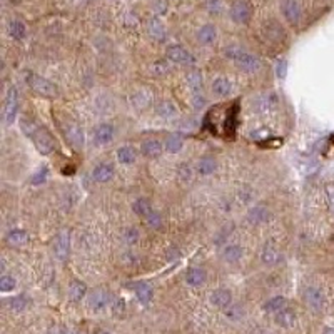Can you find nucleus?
<instances>
[{
  "label": "nucleus",
  "mask_w": 334,
  "mask_h": 334,
  "mask_svg": "<svg viewBox=\"0 0 334 334\" xmlns=\"http://www.w3.org/2000/svg\"><path fill=\"white\" fill-rule=\"evenodd\" d=\"M166 57L174 64H181V66H192L196 59L189 51H186L181 46H171L166 51Z\"/></svg>",
  "instance_id": "obj_6"
},
{
  "label": "nucleus",
  "mask_w": 334,
  "mask_h": 334,
  "mask_svg": "<svg viewBox=\"0 0 334 334\" xmlns=\"http://www.w3.org/2000/svg\"><path fill=\"white\" fill-rule=\"evenodd\" d=\"M226 57L231 59L239 69H242V71H246V72H257L259 69H261V59L256 57L254 54L242 51L241 47H236V46L227 47Z\"/></svg>",
  "instance_id": "obj_1"
},
{
  "label": "nucleus",
  "mask_w": 334,
  "mask_h": 334,
  "mask_svg": "<svg viewBox=\"0 0 334 334\" xmlns=\"http://www.w3.org/2000/svg\"><path fill=\"white\" fill-rule=\"evenodd\" d=\"M92 177L96 182H109L114 177V167L111 164H99V166L94 169Z\"/></svg>",
  "instance_id": "obj_16"
},
{
  "label": "nucleus",
  "mask_w": 334,
  "mask_h": 334,
  "mask_svg": "<svg viewBox=\"0 0 334 334\" xmlns=\"http://www.w3.org/2000/svg\"><path fill=\"white\" fill-rule=\"evenodd\" d=\"M276 322L282 327H292L294 324H296V314H294V311H291V309L284 307L277 312Z\"/></svg>",
  "instance_id": "obj_20"
},
{
  "label": "nucleus",
  "mask_w": 334,
  "mask_h": 334,
  "mask_svg": "<svg viewBox=\"0 0 334 334\" xmlns=\"http://www.w3.org/2000/svg\"><path fill=\"white\" fill-rule=\"evenodd\" d=\"M206 281V271L201 267H191L189 271L186 272V282L189 286H201Z\"/></svg>",
  "instance_id": "obj_19"
},
{
  "label": "nucleus",
  "mask_w": 334,
  "mask_h": 334,
  "mask_svg": "<svg viewBox=\"0 0 334 334\" xmlns=\"http://www.w3.org/2000/svg\"><path fill=\"white\" fill-rule=\"evenodd\" d=\"M29 304V299L26 296H17V297H12L11 301H9V306L14 311H22V309H26Z\"/></svg>",
  "instance_id": "obj_36"
},
{
  "label": "nucleus",
  "mask_w": 334,
  "mask_h": 334,
  "mask_svg": "<svg viewBox=\"0 0 334 334\" xmlns=\"http://www.w3.org/2000/svg\"><path fill=\"white\" fill-rule=\"evenodd\" d=\"M266 37H267V39H271V41H274V42H279V41H281V39H284V31H282V27H279L277 24L271 22V24H269V26H267Z\"/></svg>",
  "instance_id": "obj_35"
},
{
  "label": "nucleus",
  "mask_w": 334,
  "mask_h": 334,
  "mask_svg": "<svg viewBox=\"0 0 334 334\" xmlns=\"http://www.w3.org/2000/svg\"><path fill=\"white\" fill-rule=\"evenodd\" d=\"M326 197L331 212L334 214V184H326Z\"/></svg>",
  "instance_id": "obj_40"
},
{
  "label": "nucleus",
  "mask_w": 334,
  "mask_h": 334,
  "mask_svg": "<svg viewBox=\"0 0 334 334\" xmlns=\"http://www.w3.org/2000/svg\"><path fill=\"white\" fill-rule=\"evenodd\" d=\"M164 146H166V149L171 154H177L182 149L184 141H182L181 136H177V134H171V136L166 137V141H164Z\"/></svg>",
  "instance_id": "obj_30"
},
{
  "label": "nucleus",
  "mask_w": 334,
  "mask_h": 334,
  "mask_svg": "<svg viewBox=\"0 0 334 334\" xmlns=\"http://www.w3.org/2000/svg\"><path fill=\"white\" fill-rule=\"evenodd\" d=\"M286 72H287V62L286 61H279V64H277V77L284 79V77H286Z\"/></svg>",
  "instance_id": "obj_42"
},
{
  "label": "nucleus",
  "mask_w": 334,
  "mask_h": 334,
  "mask_svg": "<svg viewBox=\"0 0 334 334\" xmlns=\"http://www.w3.org/2000/svg\"><path fill=\"white\" fill-rule=\"evenodd\" d=\"M86 294H87V286L82 281L71 282V287H69V297H71V301L79 302Z\"/></svg>",
  "instance_id": "obj_22"
},
{
  "label": "nucleus",
  "mask_w": 334,
  "mask_h": 334,
  "mask_svg": "<svg viewBox=\"0 0 334 334\" xmlns=\"http://www.w3.org/2000/svg\"><path fill=\"white\" fill-rule=\"evenodd\" d=\"M134 291H136V296H137V299L142 304H149L152 301L154 291H152L151 284H147V282H136V284H134Z\"/></svg>",
  "instance_id": "obj_18"
},
{
  "label": "nucleus",
  "mask_w": 334,
  "mask_h": 334,
  "mask_svg": "<svg viewBox=\"0 0 334 334\" xmlns=\"http://www.w3.org/2000/svg\"><path fill=\"white\" fill-rule=\"evenodd\" d=\"M9 32H11L12 39L16 41H22L26 37V26L21 21H12L11 26H9Z\"/></svg>",
  "instance_id": "obj_34"
},
{
  "label": "nucleus",
  "mask_w": 334,
  "mask_h": 334,
  "mask_svg": "<svg viewBox=\"0 0 334 334\" xmlns=\"http://www.w3.org/2000/svg\"><path fill=\"white\" fill-rule=\"evenodd\" d=\"M134 211H136L137 216H141L144 221H146L154 212V209L151 207V202H149L147 199H137V201L134 202Z\"/></svg>",
  "instance_id": "obj_29"
},
{
  "label": "nucleus",
  "mask_w": 334,
  "mask_h": 334,
  "mask_svg": "<svg viewBox=\"0 0 334 334\" xmlns=\"http://www.w3.org/2000/svg\"><path fill=\"white\" fill-rule=\"evenodd\" d=\"M19 111V92L16 87H11L6 96V106H4V122L12 124Z\"/></svg>",
  "instance_id": "obj_4"
},
{
  "label": "nucleus",
  "mask_w": 334,
  "mask_h": 334,
  "mask_svg": "<svg viewBox=\"0 0 334 334\" xmlns=\"http://www.w3.org/2000/svg\"><path fill=\"white\" fill-rule=\"evenodd\" d=\"M192 104H194V107L196 109H202L204 106H206V97L201 96L199 92H196L192 96Z\"/></svg>",
  "instance_id": "obj_41"
},
{
  "label": "nucleus",
  "mask_w": 334,
  "mask_h": 334,
  "mask_svg": "<svg viewBox=\"0 0 334 334\" xmlns=\"http://www.w3.org/2000/svg\"><path fill=\"white\" fill-rule=\"evenodd\" d=\"M7 242L14 247H22L29 242V234L26 231H22V229H16V231L9 232Z\"/></svg>",
  "instance_id": "obj_21"
},
{
  "label": "nucleus",
  "mask_w": 334,
  "mask_h": 334,
  "mask_svg": "<svg viewBox=\"0 0 334 334\" xmlns=\"http://www.w3.org/2000/svg\"><path fill=\"white\" fill-rule=\"evenodd\" d=\"M281 11H282L284 19H286L289 24H297L301 21V6H299L296 0H282Z\"/></svg>",
  "instance_id": "obj_8"
},
{
  "label": "nucleus",
  "mask_w": 334,
  "mask_h": 334,
  "mask_svg": "<svg viewBox=\"0 0 334 334\" xmlns=\"http://www.w3.org/2000/svg\"><path fill=\"white\" fill-rule=\"evenodd\" d=\"M31 139L34 141L37 151L41 152L42 156H49V154H52L54 149H56V141H54V137L41 126H39V129L34 132V136Z\"/></svg>",
  "instance_id": "obj_3"
},
{
  "label": "nucleus",
  "mask_w": 334,
  "mask_h": 334,
  "mask_svg": "<svg viewBox=\"0 0 334 334\" xmlns=\"http://www.w3.org/2000/svg\"><path fill=\"white\" fill-rule=\"evenodd\" d=\"M141 151L146 157H159L162 154V144L157 139H147L142 142Z\"/></svg>",
  "instance_id": "obj_17"
},
{
  "label": "nucleus",
  "mask_w": 334,
  "mask_h": 334,
  "mask_svg": "<svg viewBox=\"0 0 334 334\" xmlns=\"http://www.w3.org/2000/svg\"><path fill=\"white\" fill-rule=\"evenodd\" d=\"M157 116L162 119H174L177 116V107L172 102L162 101L157 104Z\"/></svg>",
  "instance_id": "obj_27"
},
{
  "label": "nucleus",
  "mask_w": 334,
  "mask_h": 334,
  "mask_svg": "<svg viewBox=\"0 0 334 334\" xmlns=\"http://www.w3.org/2000/svg\"><path fill=\"white\" fill-rule=\"evenodd\" d=\"M137 236H139V232L136 231V229H131V231H129V236H127V241L129 242L137 241Z\"/></svg>",
  "instance_id": "obj_45"
},
{
  "label": "nucleus",
  "mask_w": 334,
  "mask_h": 334,
  "mask_svg": "<svg viewBox=\"0 0 334 334\" xmlns=\"http://www.w3.org/2000/svg\"><path fill=\"white\" fill-rule=\"evenodd\" d=\"M16 279L11 277V276H2L0 279V289H2L4 292H9V291H14L16 289Z\"/></svg>",
  "instance_id": "obj_38"
},
{
  "label": "nucleus",
  "mask_w": 334,
  "mask_h": 334,
  "mask_svg": "<svg viewBox=\"0 0 334 334\" xmlns=\"http://www.w3.org/2000/svg\"><path fill=\"white\" fill-rule=\"evenodd\" d=\"M46 177H47V169H42V172H37L36 176L32 177V184H42V182H46Z\"/></svg>",
  "instance_id": "obj_43"
},
{
  "label": "nucleus",
  "mask_w": 334,
  "mask_h": 334,
  "mask_svg": "<svg viewBox=\"0 0 334 334\" xmlns=\"http://www.w3.org/2000/svg\"><path fill=\"white\" fill-rule=\"evenodd\" d=\"M114 127L111 124H101V126L96 127V131H94V141L99 146H104V144H109L114 139Z\"/></svg>",
  "instance_id": "obj_12"
},
{
  "label": "nucleus",
  "mask_w": 334,
  "mask_h": 334,
  "mask_svg": "<svg viewBox=\"0 0 334 334\" xmlns=\"http://www.w3.org/2000/svg\"><path fill=\"white\" fill-rule=\"evenodd\" d=\"M111 292L106 291V289H97V291L92 292L91 299H89V302H91V307L96 309V311H102V309H106L109 304H111Z\"/></svg>",
  "instance_id": "obj_11"
},
{
  "label": "nucleus",
  "mask_w": 334,
  "mask_h": 334,
  "mask_svg": "<svg viewBox=\"0 0 334 334\" xmlns=\"http://www.w3.org/2000/svg\"><path fill=\"white\" fill-rule=\"evenodd\" d=\"M324 334H334V329H326V331H324Z\"/></svg>",
  "instance_id": "obj_47"
},
{
  "label": "nucleus",
  "mask_w": 334,
  "mask_h": 334,
  "mask_svg": "<svg viewBox=\"0 0 334 334\" xmlns=\"http://www.w3.org/2000/svg\"><path fill=\"white\" fill-rule=\"evenodd\" d=\"M261 261L267 266H274L279 262V252L272 246H266L261 252Z\"/></svg>",
  "instance_id": "obj_31"
},
{
  "label": "nucleus",
  "mask_w": 334,
  "mask_h": 334,
  "mask_svg": "<svg viewBox=\"0 0 334 334\" xmlns=\"http://www.w3.org/2000/svg\"><path fill=\"white\" fill-rule=\"evenodd\" d=\"M126 311V302H124V299H117L116 302H114V314H122Z\"/></svg>",
  "instance_id": "obj_44"
},
{
  "label": "nucleus",
  "mask_w": 334,
  "mask_h": 334,
  "mask_svg": "<svg viewBox=\"0 0 334 334\" xmlns=\"http://www.w3.org/2000/svg\"><path fill=\"white\" fill-rule=\"evenodd\" d=\"M242 314H244V311L241 309V306H232V304H231V306L226 307V316L229 319H232V321H237V319H241Z\"/></svg>",
  "instance_id": "obj_39"
},
{
  "label": "nucleus",
  "mask_w": 334,
  "mask_h": 334,
  "mask_svg": "<svg viewBox=\"0 0 334 334\" xmlns=\"http://www.w3.org/2000/svg\"><path fill=\"white\" fill-rule=\"evenodd\" d=\"M242 254H244L242 247L236 246V244H232V246H226L222 249L221 256H222L224 261H227V262H237L239 259L242 257Z\"/></svg>",
  "instance_id": "obj_23"
},
{
  "label": "nucleus",
  "mask_w": 334,
  "mask_h": 334,
  "mask_svg": "<svg viewBox=\"0 0 334 334\" xmlns=\"http://www.w3.org/2000/svg\"><path fill=\"white\" fill-rule=\"evenodd\" d=\"M212 92L216 94L217 97L229 96V92H231V82H229L226 77H217L216 81L212 82Z\"/></svg>",
  "instance_id": "obj_26"
},
{
  "label": "nucleus",
  "mask_w": 334,
  "mask_h": 334,
  "mask_svg": "<svg viewBox=\"0 0 334 334\" xmlns=\"http://www.w3.org/2000/svg\"><path fill=\"white\" fill-rule=\"evenodd\" d=\"M284 307H286V299L282 296H276V297L269 299V301L264 304V311H267V312H279Z\"/></svg>",
  "instance_id": "obj_33"
},
{
  "label": "nucleus",
  "mask_w": 334,
  "mask_h": 334,
  "mask_svg": "<svg viewBox=\"0 0 334 334\" xmlns=\"http://www.w3.org/2000/svg\"><path fill=\"white\" fill-rule=\"evenodd\" d=\"M64 132H66L67 139L71 141V144L74 147H82L84 146V132H82V127L79 126L76 122H67L66 124V129H64Z\"/></svg>",
  "instance_id": "obj_10"
},
{
  "label": "nucleus",
  "mask_w": 334,
  "mask_h": 334,
  "mask_svg": "<svg viewBox=\"0 0 334 334\" xmlns=\"http://www.w3.org/2000/svg\"><path fill=\"white\" fill-rule=\"evenodd\" d=\"M216 169H217V162L216 159L211 156H204L201 161L197 162V171L199 174H202V176H209V174H212Z\"/></svg>",
  "instance_id": "obj_24"
},
{
  "label": "nucleus",
  "mask_w": 334,
  "mask_h": 334,
  "mask_svg": "<svg viewBox=\"0 0 334 334\" xmlns=\"http://www.w3.org/2000/svg\"><path fill=\"white\" fill-rule=\"evenodd\" d=\"M304 299H306L307 306L314 309V311H321L324 307V302H326L322 291L317 287H307L306 291H304Z\"/></svg>",
  "instance_id": "obj_9"
},
{
  "label": "nucleus",
  "mask_w": 334,
  "mask_h": 334,
  "mask_svg": "<svg viewBox=\"0 0 334 334\" xmlns=\"http://www.w3.org/2000/svg\"><path fill=\"white\" fill-rule=\"evenodd\" d=\"M51 334H69V331H64V329H54Z\"/></svg>",
  "instance_id": "obj_46"
},
{
  "label": "nucleus",
  "mask_w": 334,
  "mask_h": 334,
  "mask_svg": "<svg viewBox=\"0 0 334 334\" xmlns=\"http://www.w3.org/2000/svg\"><path fill=\"white\" fill-rule=\"evenodd\" d=\"M206 9L209 14H214V16H219L224 11V4L222 0H206Z\"/></svg>",
  "instance_id": "obj_37"
},
{
  "label": "nucleus",
  "mask_w": 334,
  "mask_h": 334,
  "mask_svg": "<svg viewBox=\"0 0 334 334\" xmlns=\"http://www.w3.org/2000/svg\"><path fill=\"white\" fill-rule=\"evenodd\" d=\"M186 82H187V86L191 87V91H192L194 94L199 92V89H202V74L199 72V71L189 72L187 77H186Z\"/></svg>",
  "instance_id": "obj_32"
},
{
  "label": "nucleus",
  "mask_w": 334,
  "mask_h": 334,
  "mask_svg": "<svg viewBox=\"0 0 334 334\" xmlns=\"http://www.w3.org/2000/svg\"><path fill=\"white\" fill-rule=\"evenodd\" d=\"M229 16H231L232 22L242 24L244 26V24H247L252 17L251 6H249L247 2H244V0H236L231 6V9H229Z\"/></svg>",
  "instance_id": "obj_5"
},
{
  "label": "nucleus",
  "mask_w": 334,
  "mask_h": 334,
  "mask_svg": "<svg viewBox=\"0 0 334 334\" xmlns=\"http://www.w3.org/2000/svg\"><path fill=\"white\" fill-rule=\"evenodd\" d=\"M247 219L252 224H262V222H266L269 219V211L266 207H262V206L252 207L251 211L247 212Z\"/></svg>",
  "instance_id": "obj_25"
},
{
  "label": "nucleus",
  "mask_w": 334,
  "mask_h": 334,
  "mask_svg": "<svg viewBox=\"0 0 334 334\" xmlns=\"http://www.w3.org/2000/svg\"><path fill=\"white\" fill-rule=\"evenodd\" d=\"M147 32H149V36H151L152 39H156V41H164L166 39V26L161 22V19H157V17H154V19H151L149 21V24H147Z\"/></svg>",
  "instance_id": "obj_15"
},
{
  "label": "nucleus",
  "mask_w": 334,
  "mask_h": 334,
  "mask_svg": "<svg viewBox=\"0 0 334 334\" xmlns=\"http://www.w3.org/2000/svg\"><path fill=\"white\" fill-rule=\"evenodd\" d=\"M211 304L216 307H221V309H226L227 306H231L232 304V294L231 291H227V289H216L212 294H211Z\"/></svg>",
  "instance_id": "obj_13"
},
{
  "label": "nucleus",
  "mask_w": 334,
  "mask_h": 334,
  "mask_svg": "<svg viewBox=\"0 0 334 334\" xmlns=\"http://www.w3.org/2000/svg\"><path fill=\"white\" fill-rule=\"evenodd\" d=\"M69 251H71V236H69V231L64 229L57 234L56 241H54V252L61 261H66L69 257Z\"/></svg>",
  "instance_id": "obj_7"
},
{
  "label": "nucleus",
  "mask_w": 334,
  "mask_h": 334,
  "mask_svg": "<svg viewBox=\"0 0 334 334\" xmlns=\"http://www.w3.org/2000/svg\"><path fill=\"white\" fill-rule=\"evenodd\" d=\"M136 157H137L136 149L131 146H124L117 151V161L121 164H132L136 161Z\"/></svg>",
  "instance_id": "obj_28"
},
{
  "label": "nucleus",
  "mask_w": 334,
  "mask_h": 334,
  "mask_svg": "<svg viewBox=\"0 0 334 334\" xmlns=\"http://www.w3.org/2000/svg\"><path fill=\"white\" fill-rule=\"evenodd\" d=\"M26 82L34 92L42 97L54 99V97H57V94H59L56 84H52L51 81H47V79H44L41 76H37V74H29Z\"/></svg>",
  "instance_id": "obj_2"
},
{
  "label": "nucleus",
  "mask_w": 334,
  "mask_h": 334,
  "mask_svg": "<svg viewBox=\"0 0 334 334\" xmlns=\"http://www.w3.org/2000/svg\"><path fill=\"white\" fill-rule=\"evenodd\" d=\"M217 39V29L212 24H206L197 31V41L204 44V46H211V44Z\"/></svg>",
  "instance_id": "obj_14"
},
{
  "label": "nucleus",
  "mask_w": 334,
  "mask_h": 334,
  "mask_svg": "<svg viewBox=\"0 0 334 334\" xmlns=\"http://www.w3.org/2000/svg\"><path fill=\"white\" fill-rule=\"evenodd\" d=\"M97 334H111V332H106V331H101V332H97Z\"/></svg>",
  "instance_id": "obj_48"
}]
</instances>
